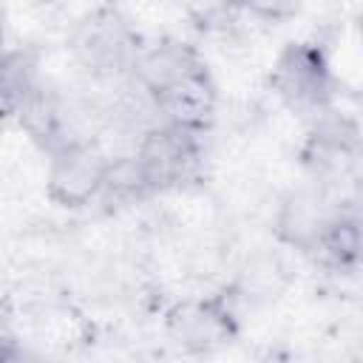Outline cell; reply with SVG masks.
Wrapping results in <instances>:
<instances>
[{
	"label": "cell",
	"mask_w": 363,
	"mask_h": 363,
	"mask_svg": "<svg viewBox=\"0 0 363 363\" xmlns=\"http://www.w3.org/2000/svg\"><path fill=\"white\" fill-rule=\"evenodd\" d=\"M136 156L153 184V190L176 187L193 176L201 159V133L156 122L142 133Z\"/></svg>",
	"instance_id": "obj_3"
},
{
	"label": "cell",
	"mask_w": 363,
	"mask_h": 363,
	"mask_svg": "<svg viewBox=\"0 0 363 363\" xmlns=\"http://www.w3.org/2000/svg\"><path fill=\"white\" fill-rule=\"evenodd\" d=\"M71 48L77 60L96 77L130 71L139 54L130 28L113 11H94L91 17H85L71 37Z\"/></svg>",
	"instance_id": "obj_4"
},
{
	"label": "cell",
	"mask_w": 363,
	"mask_h": 363,
	"mask_svg": "<svg viewBox=\"0 0 363 363\" xmlns=\"http://www.w3.org/2000/svg\"><path fill=\"white\" fill-rule=\"evenodd\" d=\"M40 85L37 57L31 51H0V122L17 116L20 105Z\"/></svg>",
	"instance_id": "obj_9"
},
{
	"label": "cell",
	"mask_w": 363,
	"mask_h": 363,
	"mask_svg": "<svg viewBox=\"0 0 363 363\" xmlns=\"http://www.w3.org/2000/svg\"><path fill=\"white\" fill-rule=\"evenodd\" d=\"M318 250L335 269H354L360 261L363 250V233H360V218L346 210H335L329 224L323 227V235L318 241Z\"/></svg>",
	"instance_id": "obj_12"
},
{
	"label": "cell",
	"mask_w": 363,
	"mask_h": 363,
	"mask_svg": "<svg viewBox=\"0 0 363 363\" xmlns=\"http://www.w3.org/2000/svg\"><path fill=\"white\" fill-rule=\"evenodd\" d=\"M335 210L337 207L329 201V193L318 182L301 184V187H292L281 199V204L275 210L272 230L281 244H286L298 252H315L318 241L323 235V227L329 224Z\"/></svg>",
	"instance_id": "obj_6"
},
{
	"label": "cell",
	"mask_w": 363,
	"mask_h": 363,
	"mask_svg": "<svg viewBox=\"0 0 363 363\" xmlns=\"http://www.w3.org/2000/svg\"><path fill=\"white\" fill-rule=\"evenodd\" d=\"M48 176H45V190L48 199L60 207H85L99 199L102 182H105V167L108 156L82 139H71L60 145L57 150L48 153Z\"/></svg>",
	"instance_id": "obj_2"
},
{
	"label": "cell",
	"mask_w": 363,
	"mask_h": 363,
	"mask_svg": "<svg viewBox=\"0 0 363 363\" xmlns=\"http://www.w3.org/2000/svg\"><path fill=\"white\" fill-rule=\"evenodd\" d=\"M167 326L182 346L196 352L221 346L235 335V318L224 298L184 301L167 315Z\"/></svg>",
	"instance_id": "obj_7"
},
{
	"label": "cell",
	"mask_w": 363,
	"mask_h": 363,
	"mask_svg": "<svg viewBox=\"0 0 363 363\" xmlns=\"http://www.w3.org/2000/svg\"><path fill=\"white\" fill-rule=\"evenodd\" d=\"M357 142H360V133L354 119L326 108L318 113V122L309 136V150L320 156V164H335L337 159L340 162L352 159L357 153Z\"/></svg>",
	"instance_id": "obj_10"
},
{
	"label": "cell",
	"mask_w": 363,
	"mask_h": 363,
	"mask_svg": "<svg viewBox=\"0 0 363 363\" xmlns=\"http://www.w3.org/2000/svg\"><path fill=\"white\" fill-rule=\"evenodd\" d=\"M147 99H150L153 111L159 113V122H167V125H176V128L204 136V130L216 119L218 94H216V82H213L207 65L201 62L199 68L167 82Z\"/></svg>",
	"instance_id": "obj_5"
},
{
	"label": "cell",
	"mask_w": 363,
	"mask_h": 363,
	"mask_svg": "<svg viewBox=\"0 0 363 363\" xmlns=\"http://www.w3.org/2000/svg\"><path fill=\"white\" fill-rule=\"evenodd\" d=\"M272 91L298 113H320L332 102V71L315 43H289L269 74Z\"/></svg>",
	"instance_id": "obj_1"
},
{
	"label": "cell",
	"mask_w": 363,
	"mask_h": 363,
	"mask_svg": "<svg viewBox=\"0 0 363 363\" xmlns=\"http://www.w3.org/2000/svg\"><path fill=\"white\" fill-rule=\"evenodd\" d=\"M153 184L139 162L136 153H128V156H108V167H105V182H102V193L99 199L116 204V207H125V204H136L147 196H153Z\"/></svg>",
	"instance_id": "obj_11"
},
{
	"label": "cell",
	"mask_w": 363,
	"mask_h": 363,
	"mask_svg": "<svg viewBox=\"0 0 363 363\" xmlns=\"http://www.w3.org/2000/svg\"><path fill=\"white\" fill-rule=\"evenodd\" d=\"M201 65V57L196 54V48H190L187 43H176V40H167V43H159V45H150V48H139L136 60H133V79L136 85L153 96L159 88H164L167 82L179 79L182 74L193 71Z\"/></svg>",
	"instance_id": "obj_8"
},
{
	"label": "cell",
	"mask_w": 363,
	"mask_h": 363,
	"mask_svg": "<svg viewBox=\"0 0 363 363\" xmlns=\"http://www.w3.org/2000/svg\"><path fill=\"white\" fill-rule=\"evenodd\" d=\"M20 354H23V349L17 343V335H14L11 323H9V318L0 312V363L3 360H17Z\"/></svg>",
	"instance_id": "obj_14"
},
{
	"label": "cell",
	"mask_w": 363,
	"mask_h": 363,
	"mask_svg": "<svg viewBox=\"0 0 363 363\" xmlns=\"http://www.w3.org/2000/svg\"><path fill=\"white\" fill-rule=\"evenodd\" d=\"M230 3L261 23H286L301 9V0H230Z\"/></svg>",
	"instance_id": "obj_13"
}]
</instances>
